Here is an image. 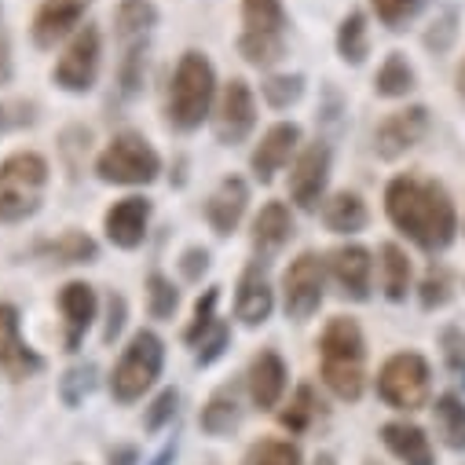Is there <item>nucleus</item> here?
<instances>
[{
  "instance_id": "4be33fe9",
  "label": "nucleus",
  "mask_w": 465,
  "mask_h": 465,
  "mask_svg": "<svg viewBox=\"0 0 465 465\" xmlns=\"http://www.w3.org/2000/svg\"><path fill=\"white\" fill-rule=\"evenodd\" d=\"M381 440L385 447L407 461V465H432V447H429V436L418 429V425H407V421H392L381 429Z\"/></svg>"
},
{
  "instance_id": "0eeeda50",
  "label": "nucleus",
  "mask_w": 465,
  "mask_h": 465,
  "mask_svg": "<svg viewBox=\"0 0 465 465\" xmlns=\"http://www.w3.org/2000/svg\"><path fill=\"white\" fill-rule=\"evenodd\" d=\"M378 396L396 411H418L429 400V363L418 352L392 356L378 374Z\"/></svg>"
},
{
  "instance_id": "f257e3e1",
  "label": "nucleus",
  "mask_w": 465,
  "mask_h": 465,
  "mask_svg": "<svg viewBox=\"0 0 465 465\" xmlns=\"http://www.w3.org/2000/svg\"><path fill=\"white\" fill-rule=\"evenodd\" d=\"M385 213L421 250H443L454 239V205L436 180L396 176L385 191Z\"/></svg>"
},
{
  "instance_id": "4c0bfd02",
  "label": "nucleus",
  "mask_w": 465,
  "mask_h": 465,
  "mask_svg": "<svg viewBox=\"0 0 465 465\" xmlns=\"http://www.w3.org/2000/svg\"><path fill=\"white\" fill-rule=\"evenodd\" d=\"M213 308H216V290H209L202 301H198V308H194V322L187 326V341L191 344H198V341H205V333L216 326V319H213Z\"/></svg>"
},
{
  "instance_id": "473e14b6",
  "label": "nucleus",
  "mask_w": 465,
  "mask_h": 465,
  "mask_svg": "<svg viewBox=\"0 0 465 465\" xmlns=\"http://www.w3.org/2000/svg\"><path fill=\"white\" fill-rule=\"evenodd\" d=\"M63 264H88L95 257V242L88 235H81V231H66V235L59 242L48 246Z\"/></svg>"
},
{
  "instance_id": "7c9ffc66",
  "label": "nucleus",
  "mask_w": 465,
  "mask_h": 465,
  "mask_svg": "<svg viewBox=\"0 0 465 465\" xmlns=\"http://www.w3.org/2000/svg\"><path fill=\"white\" fill-rule=\"evenodd\" d=\"M414 88V70L407 66V59L403 55H389L385 63H381V70H378V92L381 95H407Z\"/></svg>"
},
{
  "instance_id": "cd10ccee",
  "label": "nucleus",
  "mask_w": 465,
  "mask_h": 465,
  "mask_svg": "<svg viewBox=\"0 0 465 465\" xmlns=\"http://www.w3.org/2000/svg\"><path fill=\"white\" fill-rule=\"evenodd\" d=\"M381 272H385V293L392 297V301H403L407 297V286H411V261H407V253L400 250V246H385L381 250Z\"/></svg>"
},
{
  "instance_id": "2f4dec72",
  "label": "nucleus",
  "mask_w": 465,
  "mask_h": 465,
  "mask_svg": "<svg viewBox=\"0 0 465 465\" xmlns=\"http://www.w3.org/2000/svg\"><path fill=\"white\" fill-rule=\"evenodd\" d=\"M315 414H319V400H315V392L308 385H301L297 396H293V403L282 411V425L293 429V432H304L315 421Z\"/></svg>"
},
{
  "instance_id": "f03ea898",
  "label": "nucleus",
  "mask_w": 465,
  "mask_h": 465,
  "mask_svg": "<svg viewBox=\"0 0 465 465\" xmlns=\"http://www.w3.org/2000/svg\"><path fill=\"white\" fill-rule=\"evenodd\" d=\"M363 333L352 319H333L322 330L319 341V367H322V381L330 385L333 396L356 403L363 396Z\"/></svg>"
},
{
  "instance_id": "c85d7f7f",
  "label": "nucleus",
  "mask_w": 465,
  "mask_h": 465,
  "mask_svg": "<svg viewBox=\"0 0 465 465\" xmlns=\"http://www.w3.org/2000/svg\"><path fill=\"white\" fill-rule=\"evenodd\" d=\"M337 52L348 59V63H363L367 59V19L360 12H352L341 30H337Z\"/></svg>"
},
{
  "instance_id": "c756f323",
  "label": "nucleus",
  "mask_w": 465,
  "mask_h": 465,
  "mask_svg": "<svg viewBox=\"0 0 465 465\" xmlns=\"http://www.w3.org/2000/svg\"><path fill=\"white\" fill-rule=\"evenodd\" d=\"M158 23V12L151 0H122L118 5V34L122 37H136L143 30H151Z\"/></svg>"
},
{
  "instance_id": "412c9836",
  "label": "nucleus",
  "mask_w": 465,
  "mask_h": 465,
  "mask_svg": "<svg viewBox=\"0 0 465 465\" xmlns=\"http://www.w3.org/2000/svg\"><path fill=\"white\" fill-rule=\"evenodd\" d=\"M235 315L246 322V326H261L268 315H272V286L264 279V272L253 264L246 268L242 282H239V301H235Z\"/></svg>"
},
{
  "instance_id": "20e7f679",
  "label": "nucleus",
  "mask_w": 465,
  "mask_h": 465,
  "mask_svg": "<svg viewBox=\"0 0 465 465\" xmlns=\"http://www.w3.org/2000/svg\"><path fill=\"white\" fill-rule=\"evenodd\" d=\"M213 66L205 63V55L187 52L173 74V92H169V122L183 133L198 129L209 118V106H213Z\"/></svg>"
},
{
  "instance_id": "4468645a",
  "label": "nucleus",
  "mask_w": 465,
  "mask_h": 465,
  "mask_svg": "<svg viewBox=\"0 0 465 465\" xmlns=\"http://www.w3.org/2000/svg\"><path fill=\"white\" fill-rule=\"evenodd\" d=\"M0 367L12 378H26L41 371V356L23 341L19 333V312L12 304H0Z\"/></svg>"
},
{
  "instance_id": "f704fd0d",
  "label": "nucleus",
  "mask_w": 465,
  "mask_h": 465,
  "mask_svg": "<svg viewBox=\"0 0 465 465\" xmlns=\"http://www.w3.org/2000/svg\"><path fill=\"white\" fill-rule=\"evenodd\" d=\"M239 48H242V55H246L250 63H257V66H268V63L282 59V37H253V34H242Z\"/></svg>"
},
{
  "instance_id": "a19ab883",
  "label": "nucleus",
  "mask_w": 465,
  "mask_h": 465,
  "mask_svg": "<svg viewBox=\"0 0 465 465\" xmlns=\"http://www.w3.org/2000/svg\"><path fill=\"white\" fill-rule=\"evenodd\" d=\"M173 414H176V392L169 389V392H162V396L154 400V407H151V414H147V429H162Z\"/></svg>"
},
{
  "instance_id": "58836bf2",
  "label": "nucleus",
  "mask_w": 465,
  "mask_h": 465,
  "mask_svg": "<svg viewBox=\"0 0 465 465\" xmlns=\"http://www.w3.org/2000/svg\"><path fill=\"white\" fill-rule=\"evenodd\" d=\"M414 5H418V0H374V12H378V19H381L385 26L400 30V26L411 19Z\"/></svg>"
},
{
  "instance_id": "39448f33",
  "label": "nucleus",
  "mask_w": 465,
  "mask_h": 465,
  "mask_svg": "<svg viewBox=\"0 0 465 465\" xmlns=\"http://www.w3.org/2000/svg\"><path fill=\"white\" fill-rule=\"evenodd\" d=\"M162 356H165L162 341H158L151 330H140V333L129 341L125 356L118 360L114 374H110V392H114V400H122V403L140 400V396L154 385V378L162 374Z\"/></svg>"
},
{
  "instance_id": "9b49d317",
  "label": "nucleus",
  "mask_w": 465,
  "mask_h": 465,
  "mask_svg": "<svg viewBox=\"0 0 465 465\" xmlns=\"http://www.w3.org/2000/svg\"><path fill=\"white\" fill-rule=\"evenodd\" d=\"M425 133H429V110L425 106H411V110L389 114V118L378 125V133H374V143H378L381 158H400L414 143H421Z\"/></svg>"
},
{
  "instance_id": "09e8293b",
  "label": "nucleus",
  "mask_w": 465,
  "mask_h": 465,
  "mask_svg": "<svg viewBox=\"0 0 465 465\" xmlns=\"http://www.w3.org/2000/svg\"><path fill=\"white\" fill-rule=\"evenodd\" d=\"M315 465H333V458H330V454H319V458H315Z\"/></svg>"
},
{
  "instance_id": "de8ad7c7",
  "label": "nucleus",
  "mask_w": 465,
  "mask_h": 465,
  "mask_svg": "<svg viewBox=\"0 0 465 465\" xmlns=\"http://www.w3.org/2000/svg\"><path fill=\"white\" fill-rule=\"evenodd\" d=\"M458 92H461V95H465V63H461V66H458Z\"/></svg>"
},
{
  "instance_id": "393cba45",
  "label": "nucleus",
  "mask_w": 465,
  "mask_h": 465,
  "mask_svg": "<svg viewBox=\"0 0 465 465\" xmlns=\"http://www.w3.org/2000/svg\"><path fill=\"white\" fill-rule=\"evenodd\" d=\"M242 19H246V34L253 37H282L286 26V12L279 0H242Z\"/></svg>"
},
{
  "instance_id": "72a5a7b5",
  "label": "nucleus",
  "mask_w": 465,
  "mask_h": 465,
  "mask_svg": "<svg viewBox=\"0 0 465 465\" xmlns=\"http://www.w3.org/2000/svg\"><path fill=\"white\" fill-rule=\"evenodd\" d=\"M147 301H151V315L154 319H169L173 312H176V304H180V293H176V286L165 279V275H151L147 279Z\"/></svg>"
},
{
  "instance_id": "e433bc0d",
  "label": "nucleus",
  "mask_w": 465,
  "mask_h": 465,
  "mask_svg": "<svg viewBox=\"0 0 465 465\" xmlns=\"http://www.w3.org/2000/svg\"><path fill=\"white\" fill-rule=\"evenodd\" d=\"M261 92H264V99L272 103V106H290V103H297L301 99V92H304V81L301 77H268L264 84H261Z\"/></svg>"
},
{
  "instance_id": "7ed1b4c3",
  "label": "nucleus",
  "mask_w": 465,
  "mask_h": 465,
  "mask_svg": "<svg viewBox=\"0 0 465 465\" xmlns=\"http://www.w3.org/2000/svg\"><path fill=\"white\" fill-rule=\"evenodd\" d=\"M48 183V162L41 154H12L0 162V223H19L37 213Z\"/></svg>"
},
{
  "instance_id": "ea45409f",
  "label": "nucleus",
  "mask_w": 465,
  "mask_h": 465,
  "mask_svg": "<svg viewBox=\"0 0 465 465\" xmlns=\"http://www.w3.org/2000/svg\"><path fill=\"white\" fill-rule=\"evenodd\" d=\"M447 275L443 272H429V279H425V286H421V304L425 308H440V304H447Z\"/></svg>"
},
{
  "instance_id": "aec40b11",
  "label": "nucleus",
  "mask_w": 465,
  "mask_h": 465,
  "mask_svg": "<svg viewBox=\"0 0 465 465\" xmlns=\"http://www.w3.org/2000/svg\"><path fill=\"white\" fill-rule=\"evenodd\" d=\"M250 392H253V403L261 411L279 407V400L286 392V363L275 352H261L253 360V367H250Z\"/></svg>"
},
{
  "instance_id": "1a4fd4ad",
  "label": "nucleus",
  "mask_w": 465,
  "mask_h": 465,
  "mask_svg": "<svg viewBox=\"0 0 465 465\" xmlns=\"http://www.w3.org/2000/svg\"><path fill=\"white\" fill-rule=\"evenodd\" d=\"M253 122H257V106H253L250 84L242 77L227 81V88L220 95V106H216V118H213L216 140L220 143H242L253 133Z\"/></svg>"
},
{
  "instance_id": "a211bd4d",
  "label": "nucleus",
  "mask_w": 465,
  "mask_h": 465,
  "mask_svg": "<svg viewBox=\"0 0 465 465\" xmlns=\"http://www.w3.org/2000/svg\"><path fill=\"white\" fill-rule=\"evenodd\" d=\"M59 308L66 315V348L77 352L81 348V337L88 333L92 319H95V293L88 282H66L63 293H59Z\"/></svg>"
},
{
  "instance_id": "6e6552de",
  "label": "nucleus",
  "mask_w": 465,
  "mask_h": 465,
  "mask_svg": "<svg viewBox=\"0 0 465 465\" xmlns=\"http://www.w3.org/2000/svg\"><path fill=\"white\" fill-rule=\"evenodd\" d=\"M322 286H326V268L315 253H301L286 275H282V297H286V315L308 319L322 304Z\"/></svg>"
},
{
  "instance_id": "ddd939ff",
  "label": "nucleus",
  "mask_w": 465,
  "mask_h": 465,
  "mask_svg": "<svg viewBox=\"0 0 465 465\" xmlns=\"http://www.w3.org/2000/svg\"><path fill=\"white\" fill-rule=\"evenodd\" d=\"M151 202L147 198H122L106 209V239L122 250H136L147 235Z\"/></svg>"
},
{
  "instance_id": "49530a36",
  "label": "nucleus",
  "mask_w": 465,
  "mask_h": 465,
  "mask_svg": "<svg viewBox=\"0 0 465 465\" xmlns=\"http://www.w3.org/2000/svg\"><path fill=\"white\" fill-rule=\"evenodd\" d=\"M8 77V55H5V45H0V81Z\"/></svg>"
},
{
  "instance_id": "5701e85b",
  "label": "nucleus",
  "mask_w": 465,
  "mask_h": 465,
  "mask_svg": "<svg viewBox=\"0 0 465 465\" xmlns=\"http://www.w3.org/2000/svg\"><path fill=\"white\" fill-rule=\"evenodd\" d=\"M293 235V220H290V209L282 202H268L261 209V216L253 220V246L261 253H275L286 239Z\"/></svg>"
},
{
  "instance_id": "2eb2a0df",
  "label": "nucleus",
  "mask_w": 465,
  "mask_h": 465,
  "mask_svg": "<svg viewBox=\"0 0 465 465\" xmlns=\"http://www.w3.org/2000/svg\"><path fill=\"white\" fill-rule=\"evenodd\" d=\"M88 0H45L34 15V41L37 48H55V41H63L84 15Z\"/></svg>"
},
{
  "instance_id": "9d476101",
  "label": "nucleus",
  "mask_w": 465,
  "mask_h": 465,
  "mask_svg": "<svg viewBox=\"0 0 465 465\" xmlns=\"http://www.w3.org/2000/svg\"><path fill=\"white\" fill-rule=\"evenodd\" d=\"M95 74H99V30H95V26H84V30L70 41L66 55L59 59L55 81H59L66 92H88V88L95 84Z\"/></svg>"
},
{
  "instance_id": "a18cd8bd",
  "label": "nucleus",
  "mask_w": 465,
  "mask_h": 465,
  "mask_svg": "<svg viewBox=\"0 0 465 465\" xmlns=\"http://www.w3.org/2000/svg\"><path fill=\"white\" fill-rule=\"evenodd\" d=\"M133 461H136V450H133V447H122L118 454L110 458V465H133Z\"/></svg>"
},
{
  "instance_id": "c03bdc74",
  "label": "nucleus",
  "mask_w": 465,
  "mask_h": 465,
  "mask_svg": "<svg viewBox=\"0 0 465 465\" xmlns=\"http://www.w3.org/2000/svg\"><path fill=\"white\" fill-rule=\"evenodd\" d=\"M205 268H209V253H205V250H187V257H183V275H187V279H198Z\"/></svg>"
},
{
  "instance_id": "79ce46f5",
  "label": "nucleus",
  "mask_w": 465,
  "mask_h": 465,
  "mask_svg": "<svg viewBox=\"0 0 465 465\" xmlns=\"http://www.w3.org/2000/svg\"><path fill=\"white\" fill-rule=\"evenodd\" d=\"M223 344H227V326L223 322H216L213 326V337L209 341H202V352H198V367H209L220 352H223Z\"/></svg>"
},
{
  "instance_id": "423d86ee",
  "label": "nucleus",
  "mask_w": 465,
  "mask_h": 465,
  "mask_svg": "<svg viewBox=\"0 0 465 465\" xmlns=\"http://www.w3.org/2000/svg\"><path fill=\"white\" fill-rule=\"evenodd\" d=\"M158 169H162L158 151L143 136H136V133L114 136L110 147L95 162V173L106 183H151L158 176Z\"/></svg>"
},
{
  "instance_id": "bb28decb",
  "label": "nucleus",
  "mask_w": 465,
  "mask_h": 465,
  "mask_svg": "<svg viewBox=\"0 0 465 465\" xmlns=\"http://www.w3.org/2000/svg\"><path fill=\"white\" fill-rule=\"evenodd\" d=\"M436 425L447 447L465 450V403L458 396H440L436 400Z\"/></svg>"
},
{
  "instance_id": "c9c22d12",
  "label": "nucleus",
  "mask_w": 465,
  "mask_h": 465,
  "mask_svg": "<svg viewBox=\"0 0 465 465\" xmlns=\"http://www.w3.org/2000/svg\"><path fill=\"white\" fill-rule=\"evenodd\" d=\"M250 465H301V450L286 440H268L250 454Z\"/></svg>"
},
{
  "instance_id": "b1692460",
  "label": "nucleus",
  "mask_w": 465,
  "mask_h": 465,
  "mask_svg": "<svg viewBox=\"0 0 465 465\" xmlns=\"http://www.w3.org/2000/svg\"><path fill=\"white\" fill-rule=\"evenodd\" d=\"M322 220H326L330 231H337V235H352V231H363L367 227V205H363L360 194L341 191V194H333L326 202Z\"/></svg>"
},
{
  "instance_id": "f3484780",
  "label": "nucleus",
  "mask_w": 465,
  "mask_h": 465,
  "mask_svg": "<svg viewBox=\"0 0 465 465\" xmlns=\"http://www.w3.org/2000/svg\"><path fill=\"white\" fill-rule=\"evenodd\" d=\"M246 202H250V191L239 176H231L216 187V194L205 202V216H209L216 235H231V231L239 227V220L246 213Z\"/></svg>"
},
{
  "instance_id": "f8f14e48",
  "label": "nucleus",
  "mask_w": 465,
  "mask_h": 465,
  "mask_svg": "<svg viewBox=\"0 0 465 465\" xmlns=\"http://www.w3.org/2000/svg\"><path fill=\"white\" fill-rule=\"evenodd\" d=\"M330 180V151L326 143H312L301 151L293 173H290V194L301 209H315Z\"/></svg>"
},
{
  "instance_id": "dca6fc26",
  "label": "nucleus",
  "mask_w": 465,
  "mask_h": 465,
  "mask_svg": "<svg viewBox=\"0 0 465 465\" xmlns=\"http://www.w3.org/2000/svg\"><path fill=\"white\" fill-rule=\"evenodd\" d=\"M371 275H374V261L363 246H344L333 253V279H337L344 297L367 301L371 297Z\"/></svg>"
},
{
  "instance_id": "a878e982",
  "label": "nucleus",
  "mask_w": 465,
  "mask_h": 465,
  "mask_svg": "<svg viewBox=\"0 0 465 465\" xmlns=\"http://www.w3.org/2000/svg\"><path fill=\"white\" fill-rule=\"evenodd\" d=\"M235 425H239V392H235V385H231V389H220V392L205 403V411H202V429L213 432V436H223V432H231Z\"/></svg>"
},
{
  "instance_id": "37998d69",
  "label": "nucleus",
  "mask_w": 465,
  "mask_h": 465,
  "mask_svg": "<svg viewBox=\"0 0 465 465\" xmlns=\"http://www.w3.org/2000/svg\"><path fill=\"white\" fill-rule=\"evenodd\" d=\"M122 322H125V301L122 297H110V319H106V330H103V341L106 344L122 333Z\"/></svg>"
},
{
  "instance_id": "6ab92c4d",
  "label": "nucleus",
  "mask_w": 465,
  "mask_h": 465,
  "mask_svg": "<svg viewBox=\"0 0 465 465\" xmlns=\"http://www.w3.org/2000/svg\"><path fill=\"white\" fill-rule=\"evenodd\" d=\"M297 140H301V129H297V125H290V122H282V125L268 129V136H264V140H261V147L253 151V173H257V180H261V183L275 180V173L290 162V154H293Z\"/></svg>"
}]
</instances>
